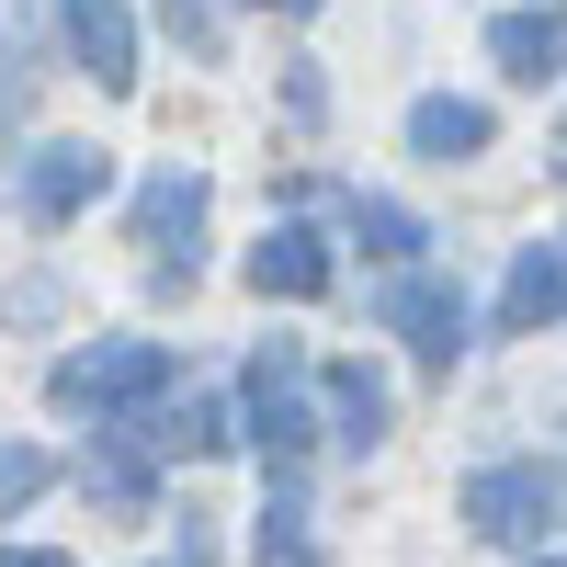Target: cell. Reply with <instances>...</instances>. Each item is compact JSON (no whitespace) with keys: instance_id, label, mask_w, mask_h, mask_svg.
<instances>
[{"instance_id":"obj_1","label":"cell","mask_w":567,"mask_h":567,"mask_svg":"<svg viewBox=\"0 0 567 567\" xmlns=\"http://www.w3.org/2000/svg\"><path fill=\"white\" fill-rule=\"evenodd\" d=\"M159 386H171V352L159 341H91V352H69L58 374H45L58 409H136V398H159Z\"/></svg>"},{"instance_id":"obj_2","label":"cell","mask_w":567,"mask_h":567,"mask_svg":"<svg viewBox=\"0 0 567 567\" xmlns=\"http://www.w3.org/2000/svg\"><path fill=\"white\" fill-rule=\"evenodd\" d=\"M556 511H567V488L545 477V465H488V477L465 488V523L499 534V545H545V534H556Z\"/></svg>"},{"instance_id":"obj_3","label":"cell","mask_w":567,"mask_h":567,"mask_svg":"<svg viewBox=\"0 0 567 567\" xmlns=\"http://www.w3.org/2000/svg\"><path fill=\"white\" fill-rule=\"evenodd\" d=\"M250 432H261V454H284V465L318 443V420H307V363L284 352V341L250 363Z\"/></svg>"},{"instance_id":"obj_4","label":"cell","mask_w":567,"mask_h":567,"mask_svg":"<svg viewBox=\"0 0 567 567\" xmlns=\"http://www.w3.org/2000/svg\"><path fill=\"white\" fill-rule=\"evenodd\" d=\"M103 182H114L103 148H34V171H23V216H34V227H69L91 194H103Z\"/></svg>"},{"instance_id":"obj_5","label":"cell","mask_w":567,"mask_h":567,"mask_svg":"<svg viewBox=\"0 0 567 567\" xmlns=\"http://www.w3.org/2000/svg\"><path fill=\"white\" fill-rule=\"evenodd\" d=\"M69 45L103 91H136V34H125V0H69Z\"/></svg>"},{"instance_id":"obj_6","label":"cell","mask_w":567,"mask_h":567,"mask_svg":"<svg viewBox=\"0 0 567 567\" xmlns=\"http://www.w3.org/2000/svg\"><path fill=\"white\" fill-rule=\"evenodd\" d=\"M194 227H205V182L194 171H159L148 194H136V239H148V250L182 239V261H194Z\"/></svg>"},{"instance_id":"obj_7","label":"cell","mask_w":567,"mask_h":567,"mask_svg":"<svg viewBox=\"0 0 567 567\" xmlns=\"http://www.w3.org/2000/svg\"><path fill=\"white\" fill-rule=\"evenodd\" d=\"M250 284L261 296H329V250L307 239V227H272V239L250 250Z\"/></svg>"},{"instance_id":"obj_8","label":"cell","mask_w":567,"mask_h":567,"mask_svg":"<svg viewBox=\"0 0 567 567\" xmlns=\"http://www.w3.org/2000/svg\"><path fill=\"white\" fill-rule=\"evenodd\" d=\"M386 318H398V329H409V341L432 352V363H454V352H465V307L443 296V284H420V272H409L398 296H386Z\"/></svg>"},{"instance_id":"obj_9","label":"cell","mask_w":567,"mask_h":567,"mask_svg":"<svg viewBox=\"0 0 567 567\" xmlns=\"http://www.w3.org/2000/svg\"><path fill=\"white\" fill-rule=\"evenodd\" d=\"M556 307H567V261L556 250H523V261H511V296H499V329L523 341V329H545Z\"/></svg>"},{"instance_id":"obj_10","label":"cell","mask_w":567,"mask_h":567,"mask_svg":"<svg viewBox=\"0 0 567 567\" xmlns=\"http://www.w3.org/2000/svg\"><path fill=\"white\" fill-rule=\"evenodd\" d=\"M488 45H499L511 80H556V69H567V23H556V12H511Z\"/></svg>"},{"instance_id":"obj_11","label":"cell","mask_w":567,"mask_h":567,"mask_svg":"<svg viewBox=\"0 0 567 567\" xmlns=\"http://www.w3.org/2000/svg\"><path fill=\"white\" fill-rule=\"evenodd\" d=\"M409 148H420V159H477V148H488V114H477V103H420V114H409Z\"/></svg>"},{"instance_id":"obj_12","label":"cell","mask_w":567,"mask_h":567,"mask_svg":"<svg viewBox=\"0 0 567 567\" xmlns=\"http://www.w3.org/2000/svg\"><path fill=\"white\" fill-rule=\"evenodd\" d=\"M318 386H329V420H341V432H352V443H374V432H386V386H374V374H363V363H329V374H318Z\"/></svg>"},{"instance_id":"obj_13","label":"cell","mask_w":567,"mask_h":567,"mask_svg":"<svg viewBox=\"0 0 567 567\" xmlns=\"http://www.w3.org/2000/svg\"><path fill=\"white\" fill-rule=\"evenodd\" d=\"M80 488L103 499V511H125V523H136V511H148V465L114 443V454H91V465H80Z\"/></svg>"},{"instance_id":"obj_14","label":"cell","mask_w":567,"mask_h":567,"mask_svg":"<svg viewBox=\"0 0 567 567\" xmlns=\"http://www.w3.org/2000/svg\"><path fill=\"white\" fill-rule=\"evenodd\" d=\"M148 443H159V454H216V443H227V409H216V398H182Z\"/></svg>"},{"instance_id":"obj_15","label":"cell","mask_w":567,"mask_h":567,"mask_svg":"<svg viewBox=\"0 0 567 567\" xmlns=\"http://www.w3.org/2000/svg\"><path fill=\"white\" fill-rule=\"evenodd\" d=\"M352 227H363L374 261H409V250H420V216H409V205H352Z\"/></svg>"},{"instance_id":"obj_16","label":"cell","mask_w":567,"mask_h":567,"mask_svg":"<svg viewBox=\"0 0 567 567\" xmlns=\"http://www.w3.org/2000/svg\"><path fill=\"white\" fill-rule=\"evenodd\" d=\"M34 488H45V454H23V443H12V454H0V511H23Z\"/></svg>"},{"instance_id":"obj_17","label":"cell","mask_w":567,"mask_h":567,"mask_svg":"<svg viewBox=\"0 0 567 567\" xmlns=\"http://www.w3.org/2000/svg\"><path fill=\"white\" fill-rule=\"evenodd\" d=\"M171 34L194 45V58H216V0H171Z\"/></svg>"},{"instance_id":"obj_18","label":"cell","mask_w":567,"mask_h":567,"mask_svg":"<svg viewBox=\"0 0 567 567\" xmlns=\"http://www.w3.org/2000/svg\"><path fill=\"white\" fill-rule=\"evenodd\" d=\"M0 567H69V556L58 545H23V556H0Z\"/></svg>"},{"instance_id":"obj_19","label":"cell","mask_w":567,"mask_h":567,"mask_svg":"<svg viewBox=\"0 0 567 567\" xmlns=\"http://www.w3.org/2000/svg\"><path fill=\"white\" fill-rule=\"evenodd\" d=\"M272 12H318V0H272Z\"/></svg>"},{"instance_id":"obj_20","label":"cell","mask_w":567,"mask_h":567,"mask_svg":"<svg viewBox=\"0 0 567 567\" xmlns=\"http://www.w3.org/2000/svg\"><path fill=\"white\" fill-rule=\"evenodd\" d=\"M556 567H567V556H556Z\"/></svg>"}]
</instances>
